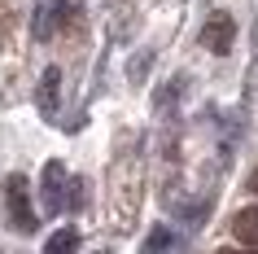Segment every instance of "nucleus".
Wrapping results in <instances>:
<instances>
[{"mask_svg": "<svg viewBox=\"0 0 258 254\" xmlns=\"http://www.w3.org/2000/svg\"><path fill=\"white\" fill-rule=\"evenodd\" d=\"M5 215H9V224L14 232H35V206H31V184L27 175H9L5 180Z\"/></svg>", "mask_w": 258, "mask_h": 254, "instance_id": "1", "label": "nucleus"}, {"mask_svg": "<svg viewBox=\"0 0 258 254\" xmlns=\"http://www.w3.org/2000/svg\"><path fill=\"white\" fill-rule=\"evenodd\" d=\"M232 40H236V22H232V14L215 9V14L202 22V44H206L215 57H228V53H232Z\"/></svg>", "mask_w": 258, "mask_h": 254, "instance_id": "2", "label": "nucleus"}, {"mask_svg": "<svg viewBox=\"0 0 258 254\" xmlns=\"http://www.w3.org/2000/svg\"><path fill=\"white\" fill-rule=\"evenodd\" d=\"M66 22V0H35V14H31V35L35 40H53Z\"/></svg>", "mask_w": 258, "mask_h": 254, "instance_id": "3", "label": "nucleus"}, {"mask_svg": "<svg viewBox=\"0 0 258 254\" xmlns=\"http://www.w3.org/2000/svg\"><path fill=\"white\" fill-rule=\"evenodd\" d=\"M66 184H70L66 167H61V162H48L44 175H40V197H44V211H48V215L66 206Z\"/></svg>", "mask_w": 258, "mask_h": 254, "instance_id": "4", "label": "nucleus"}, {"mask_svg": "<svg viewBox=\"0 0 258 254\" xmlns=\"http://www.w3.org/2000/svg\"><path fill=\"white\" fill-rule=\"evenodd\" d=\"M232 237L241 241V245H258V201L254 206H241V211L232 215Z\"/></svg>", "mask_w": 258, "mask_h": 254, "instance_id": "5", "label": "nucleus"}, {"mask_svg": "<svg viewBox=\"0 0 258 254\" xmlns=\"http://www.w3.org/2000/svg\"><path fill=\"white\" fill-rule=\"evenodd\" d=\"M57 88H61V70L48 66V70H44V79H40V114H44V119H53V114H57Z\"/></svg>", "mask_w": 258, "mask_h": 254, "instance_id": "6", "label": "nucleus"}, {"mask_svg": "<svg viewBox=\"0 0 258 254\" xmlns=\"http://www.w3.org/2000/svg\"><path fill=\"white\" fill-rule=\"evenodd\" d=\"M75 250H79V228H57L44 241V254H75Z\"/></svg>", "mask_w": 258, "mask_h": 254, "instance_id": "7", "label": "nucleus"}, {"mask_svg": "<svg viewBox=\"0 0 258 254\" xmlns=\"http://www.w3.org/2000/svg\"><path fill=\"white\" fill-rule=\"evenodd\" d=\"M166 245H171V232H166V228H158V232L149 237V245H145V254H162Z\"/></svg>", "mask_w": 258, "mask_h": 254, "instance_id": "8", "label": "nucleus"}, {"mask_svg": "<svg viewBox=\"0 0 258 254\" xmlns=\"http://www.w3.org/2000/svg\"><path fill=\"white\" fill-rule=\"evenodd\" d=\"M249 193H254V197H258V171L249 175Z\"/></svg>", "mask_w": 258, "mask_h": 254, "instance_id": "9", "label": "nucleus"}, {"mask_svg": "<svg viewBox=\"0 0 258 254\" xmlns=\"http://www.w3.org/2000/svg\"><path fill=\"white\" fill-rule=\"evenodd\" d=\"M215 254H245V250H215Z\"/></svg>", "mask_w": 258, "mask_h": 254, "instance_id": "10", "label": "nucleus"}, {"mask_svg": "<svg viewBox=\"0 0 258 254\" xmlns=\"http://www.w3.org/2000/svg\"><path fill=\"white\" fill-rule=\"evenodd\" d=\"M96 254H109V250H96Z\"/></svg>", "mask_w": 258, "mask_h": 254, "instance_id": "11", "label": "nucleus"}]
</instances>
